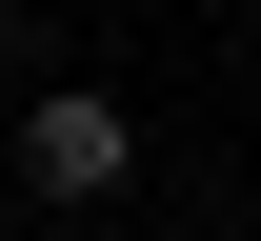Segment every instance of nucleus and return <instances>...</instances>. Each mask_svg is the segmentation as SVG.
<instances>
[{
    "label": "nucleus",
    "mask_w": 261,
    "mask_h": 241,
    "mask_svg": "<svg viewBox=\"0 0 261 241\" xmlns=\"http://www.w3.org/2000/svg\"><path fill=\"white\" fill-rule=\"evenodd\" d=\"M121 161H141V121L100 101V81H40V101H20V181H40V201H100Z\"/></svg>",
    "instance_id": "1"
}]
</instances>
